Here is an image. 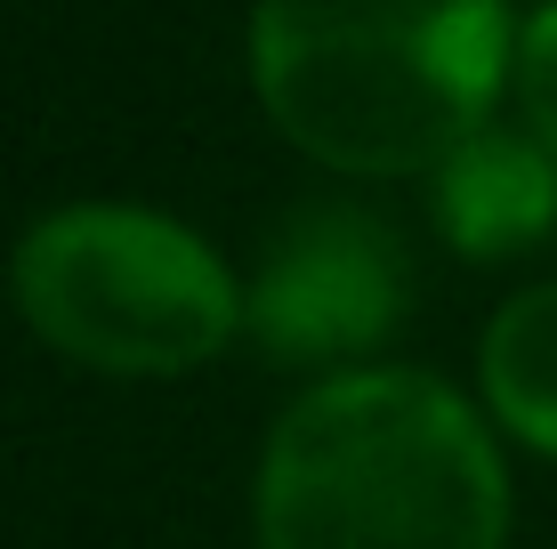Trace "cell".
<instances>
[{"mask_svg": "<svg viewBox=\"0 0 557 549\" xmlns=\"http://www.w3.org/2000/svg\"><path fill=\"white\" fill-rule=\"evenodd\" d=\"M502 0H259L251 82L275 129L356 178L436 170L509 65Z\"/></svg>", "mask_w": 557, "mask_h": 549, "instance_id": "cell-1", "label": "cell"}, {"mask_svg": "<svg viewBox=\"0 0 557 549\" xmlns=\"http://www.w3.org/2000/svg\"><path fill=\"white\" fill-rule=\"evenodd\" d=\"M502 461L429 372H339L267 437V549H502Z\"/></svg>", "mask_w": 557, "mask_h": 549, "instance_id": "cell-2", "label": "cell"}, {"mask_svg": "<svg viewBox=\"0 0 557 549\" xmlns=\"http://www.w3.org/2000/svg\"><path fill=\"white\" fill-rule=\"evenodd\" d=\"M9 291L57 355L89 372H195L226 348L243 299L186 226L138 202H73L16 242Z\"/></svg>", "mask_w": 557, "mask_h": 549, "instance_id": "cell-3", "label": "cell"}, {"mask_svg": "<svg viewBox=\"0 0 557 549\" xmlns=\"http://www.w3.org/2000/svg\"><path fill=\"white\" fill-rule=\"evenodd\" d=\"M243 315L275 364H348L405 315V251L380 219L315 202L267 242Z\"/></svg>", "mask_w": 557, "mask_h": 549, "instance_id": "cell-4", "label": "cell"}, {"mask_svg": "<svg viewBox=\"0 0 557 549\" xmlns=\"http://www.w3.org/2000/svg\"><path fill=\"white\" fill-rule=\"evenodd\" d=\"M436 226L460 259H509L557 226V154L533 129H469L436 162Z\"/></svg>", "mask_w": 557, "mask_h": 549, "instance_id": "cell-5", "label": "cell"}, {"mask_svg": "<svg viewBox=\"0 0 557 549\" xmlns=\"http://www.w3.org/2000/svg\"><path fill=\"white\" fill-rule=\"evenodd\" d=\"M485 396L533 452H557V283L517 291L485 324Z\"/></svg>", "mask_w": 557, "mask_h": 549, "instance_id": "cell-6", "label": "cell"}, {"mask_svg": "<svg viewBox=\"0 0 557 549\" xmlns=\"http://www.w3.org/2000/svg\"><path fill=\"white\" fill-rule=\"evenodd\" d=\"M509 82H517V105H525V129L557 154V0L517 33V57H509Z\"/></svg>", "mask_w": 557, "mask_h": 549, "instance_id": "cell-7", "label": "cell"}]
</instances>
